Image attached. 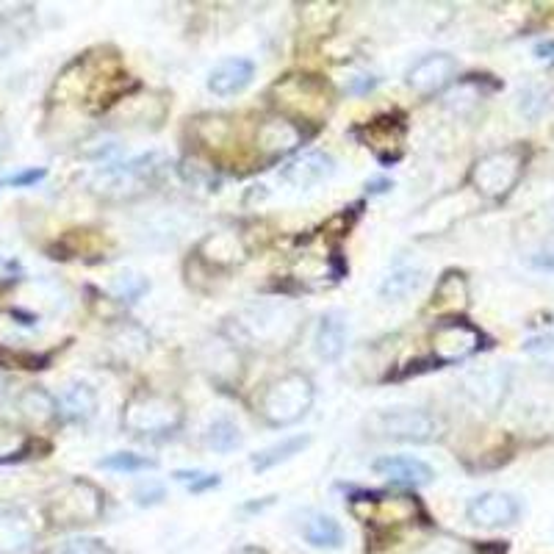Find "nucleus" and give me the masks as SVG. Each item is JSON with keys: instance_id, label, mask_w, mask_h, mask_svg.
<instances>
[{"instance_id": "nucleus-1", "label": "nucleus", "mask_w": 554, "mask_h": 554, "mask_svg": "<svg viewBox=\"0 0 554 554\" xmlns=\"http://www.w3.org/2000/svg\"><path fill=\"white\" fill-rule=\"evenodd\" d=\"M302 311L294 302H253L236 316V330L244 341L280 350L291 347L302 333Z\"/></svg>"}, {"instance_id": "nucleus-2", "label": "nucleus", "mask_w": 554, "mask_h": 554, "mask_svg": "<svg viewBox=\"0 0 554 554\" xmlns=\"http://www.w3.org/2000/svg\"><path fill=\"white\" fill-rule=\"evenodd\" d=\"M314 408V383L302 372H291L277 377L275 383L261 397V416L272 427H289L308 416Z\"/></svg>"}, {"instance_id": "nucleus-3", "label": "nucleus", "mask_w": 554, "mask_h": 554, "mask_svg": "<svg viewBox=\"0 0 554 554\" xmlns=\"http://www.w3.org/2000/svg\"><path fill=\"white\" fill-rule=\"evenodd\" d=\"M183 424V405L169 394L142 391L122 410V427L136 438L175 433Z\"/></svg>"}, {"instance_id": "nucleus-4", "label": "nucleus", "mask_w": 554, "mask_h": 554, "mask_svg": "<svg viewBox=\"0 0 554 554\" xmlns=\"http://www.w3.org/2000/svg\"><path fill=\"white\" fill-rule=\"evenodd\" d=\"M158 172H161V156L147 153V156L125 161V164L103 167L95 175L92 189L106 200H131V197H139L150 183L156 181Z\"/></svg>"}, {"instance_id": "nucleus-5", "label": "nucleus", "mask_w": 554, "mask_h": 554, "mask_svg": "<svg viewBox=\"0 0 554 554\" xmlns=\"http://www.w3.org/2000/svg\"><path fill=\"white\" fill-rule=\"evenodd\" d=\"M106 510V499L97 491L92 482L70 480L61 485L50 499L48 513L53 524L59 527H86L95 524Z\"/></svg>"}, {"instance_id": "nucleus-6", "label": "nucleus", "mask_w": 554, "mask_h": 554, "mask_svg": "<svg viewBox=\"0 0 554 554\" xmlns=\"http://www.w3.org/2000/svg\"><path fill=\"white\" fill-rule=\"evenodd\" d=\"M521 172H524L521 150H496L471 167V186L488 200H502L516 186Z\"/></svg>"}, {"instance_id": "nucleus-7", "label": "nucleus", "mask_w": 554, "mask_h": 554, "mask_svg": "<svg viewBox=\"0 0 554 554\" xmlns=\"http://www.w3.org/2000/svg\"><path fill=\"white\" fill-rule=\"evenodd\" d=\"M377 430L391 438V441H405V444H430L441 435V422L433 413L422 408H394L383 410L377 419Z\"/></svg>"}, {"instance_id": "nucleus-8", "label": "nucleus", "mask_w": 554, "mask_h": 554, "mask_svg": "<svg viewBox=\"0 0 554 554\" xmlns=\"http://www.w3.org/2000/svg\"><path fill=\"white\" fill-rule=\"evenodd\" d=\"M482 347V333L463 319H446L433 333L435 363H458Z\"/></svg>"}, {"instance_id": "nucleus-9", "label": "nucleus", "mask_w": 554, "mask_h": 554, "mask_svg": "<svg viewBox=\"0 0 554 554\" xmlns=\"http://www.w3.org/2000/svg\"><path fill=\"white\" fill-rule=\"evenodd\" d=\"M510 388V374L505 366H482V369H471L466 377L460 380V391L469 399L471 405L482 410H496L507 397Z\"/></svg>"}, {"instance_id": "nucleus-10", "label": "nucleus", "mask_w": 554, "mask_h": 554, "mask_svg": "<svg viewBox=\"0 0 554 554\" xmlns=\"http://www.w3.org/2000/svg\"><path fill=\"white\" fill-rule=\"evenodd\" d=\"M518 499L505 494V491H488V494L474 496L469 502V521L485 530H496V527H507L518 518Z\"/></svg>"}, {"instance_id": "nucleus-11", "label": "nucleus", "mask_w": 554, "mask_h": 554, "mask_svg": "<svg viewBox=\"0 0 554 554\" xmlns=\"http://www.w3.org/2000/svg\"><path fill=\"white\" fill-rule=\"evenodd\" d=\"M458 70V61L449 53H430L422 61H416L408 70V86L416 89L419 95H433L438 89H444L452 75Z\"/></svg>"}, {"instance_id": "nucleus-12", "label": "nucleus", "mask_w": 554, "mask_h": 554, "mask_svg": "<svg viewBox=\"0 0 554 554\" xmlns=\"http://www.w3.org/2000/svg\"><path fill=\"white\" fill-rule=\"evenodd\" d=\"M302 131L297 122H291L289 117H269L261 122L258 136H255V145L264 153L266 158H277L291 153L294 147L302 145Z\"/></svg>"}, {"instance_id": "nucleus-13", "label": "nucleus", "mask_w": 554, "mask_h": 554, "mask_svg": "<svg viewBox=\"0 0 554 554\" xmlns=\"http://www.w3.org/2000/svg\"><path fill=\"white\" fill-rule=\"evenodd\" d=\"M333 172H336V161L327 153H322V150H311V153H302L300 158L289 161L280 175L294 189H311V186H319L322 181H327Z\"/></svg>"}, {"instance_id": "nucleus-14", "label": "nucleus", "mask_w": 554, "mask_h": 554, "mask_svg": "<svg viewBox=\"0 0 554 554\" xmlns=\"http://www.w3.org/2000/svg\"><path fill=\"white\" fill-rule=\"evenodd\" d=\"M347 338H350V325H347V316L330 311L319 319L314 338V350L322 361L333 363L338 361L344 350H347Z\"/></svg>"}, {"instance_id": "nucleus-15", "label": "nucleus", "mask_w": 554, "mask_h": 554, "mask_svg": "<svg viewBox=\"0 0 554 554\" xmlns=\"http://www.w3.org/2000/svg\"><path fill=\"white\" fill-rule=\"evenodd\" d=\"M255 67L247 59H225L208 75V89L219 97H230L244 92L253 81Z\"/></svg>"}, {"instance_id": "nucleus-16", "label": "nucleus", "mask_w": 554, "mask_h": 554, "mask_svg": "<svg viewBox=\"0 0 554 554\" xmlns=\"http://www.w3.org/2000/svg\"><path fill=\"white\" fill-rule=\"evenodd\" d=\"M200 361H203L205 372L211 374L217 383H233L239 377L241 358L230 341H222V338L205 341L203 352H200Z\"/></svg>"}, {"instance_id": "nucleus-17", "label": "nucleus", "mask_w": 554, "mask_h": 554, "mask_svg": "<svg viewBox=\"0 0 554 554\" xmlns=\"http://www.w3.org/2000/svg\"><path fill=\"white\" fill-rule=\"evenodd\" d=\"M374 471L391 482H405V485H427L435 477V471L424 460L405 458V455H388V458L374 460Z\"/></svg>"}, {"instance_id": "nucleus-18", "label": "nucleus", "mask_w": 554, "mask_h": 554, "mask_svg": "<svg viewBox=\"0 0 554 554\" xmlns=\"http://www.w3.org/2000/svg\"><path fill=\"white\" fill-rule=\"evenodd\" d=\"M59 413L67 422H89L97 413V394L89 383H70L61 391V397L56 399Z\"/></svg>"}, {"instance_id": "nucleus-19", "label": "nucleus", "mask_w": 554, "mask_h": 554, "mask_svg": "<svg viewBox=\"0 0 554 554\" xmlns=\"http://www.w3.org/2000/svg\"><path fill=\"white\" fill-rule=\"evenodd\" d=\"M34 543V524L20 510H0V554H20Z\"/></svg>"}, {"instance_id": "nucleus-20", "label": "nucleus", "mask_w": 554, "mask_h": 554, "mask_svg": "<svg viewBox=\"0 0 554 554\" xmlns=\"http://www.w3.org/2000/svg\"><path fill=\"white\" fill-rule=\"evenodd\" d=\"M200 255H203L208 264L214 266H233L244 261V247L236 233H214V236H205L200 244Z\"/></svg>"}, {"instance_id": "nucleus-21", "label": "nucleus", "mask_w": 554, "mask_h": 554, "mask_svg": "<svg viewBox=\"0 0 554 554\" xmlns=\"http://www.w3.org/2000/svg\"><path fill=\"white\" fill-rule=\"evenodd\" d=\"M311 444V435H291V438H283V441H277V444L266 446L261 452H255L253 458H250V466L255 471H269L280 466V463H286L294 455H300L305 446Z\"/></svg>"}, {"instance_id": "nucleus-22", "label": "nucleus", "mask_w": 554, "mask_h": 554, "mask_svg": "<svg viewBox=\"0 0 554 554\" xmlns=\"http://www.w3.org/2000/svg\"><path fill=\"white\" fill-rule=\"evenodd\" d=\"M183 230H186V219L178 211H158L156 217H150L145 222V228L139 230L145 241L158 244V247H167L181 239Z\"/></svg>"}, {"instance_id": "nucleus-23", "label": "nucleus", "mask_w": 554, "mask_h": 554, "mask_svg": "<svg viewBox=\"0 0 554 554\" xmlns=\"http://www.w3.org/2000/svg\"><path fill=\"white\" fill-rule=\"evenodd\" d=\"M424 272L419 266H397L391 275L380 283V297L388 302H399L422 289Z\"/></svg>"}, {"instance_id": "nucleus-24", "label": "nucleus", "mask_w": 554, "mask_h": 554, "mask_svg": "<svg viewBox=\"0 0 554 554\" xmlns=\"http://www.w3.org/2000/svg\"><path fill=\"white\" fill-rule=\"evenodd\" d=\"M302 538L316 549H338L344 541V532L338 527L336 518L325 516V513H314V516L302 521Z\"/></svg>"}, {"instance_id": "nucleus-25", "label": "nucleus", "mask_w": 554, "mask_h": 554, "mask_svg": "<svg viewBox=\"0 0 554 554\" xmlns=\"http://www.w3.org/2000/svg\"><path fill=\"white\" fill-rule=\"evenodd\" d=\"M17 408H20V413L28 422L34 424H48L59 416L56 399L50 397L48 391H42V388H25L20 399H17Z\"/></svg>"}, {"instance_id": "nucleus-26", "label": "nucleus", "mask_w": 554, "mask_h": 554, "mask_svg": "<svg viewBox=\"0 0 554 554\" xmlns=\"http://www.w3.org/2000/svg\"><path fill=\"white\" fill-rule=\"evenodd\" d=\"M205 446L228 455L233 449L241 446V430L239 424L230 422V419H214V422L205 427Z\"/></svg>"}, {"instance_id": "nucleus-27", "label": "nucleus", "mask_w": 554, "mask_h": 554, "mask_svg": "<svg viewBox=\"0 0 554 554\" xmlns=\"http://www.w3.org/2000/svg\"><path fill=\"white\" fill-rule=\"evenodd\" d=\"M435 305H438L441 311H458V308L466 305V280H463V275L449 272V275L438 283V289H435Z\"/></svg>"}, {"instance_id": "nucleus-28", "label": "nucleus", "mask_w": 554, "mask_h": 554, "mask_svg": "<svg viewBox=\"0 0 554 554\" xmlns=\"http://www.w3.org/2000/svg\"><path fill=\"white\" fill-rule=\"evenodd\" d=\"M25 449H28V435L14 424L0 422V463L23 458Z\"/></svg>"}, {"instance_id": "nucleus-29", "label": "nucleus", "mask_w": 554, "mask_h": 554, "mask_svg": "<svg viewBox=\"0 0 554 554\" xmlns=\"http://www.w3.org/2000/svg\"><path fill=\"white\" fill-rule=\"evenodd\" d=\"M366 131H369V139H366V142H369L374 150H377L380 142H383V145H388V147H397V153H399V145H402V133H405V128H402L399 122L374 120L372 125L366 128Z\"/></svg>"}, {"instance_id": "nucleus-30", "label": "nucleus", "mask_w": 554, "mask_h": 554, "mask_svg": "<svg viewBox=\"0 0 554 554\" xmlns=\"http://www.w3.org/2000/svg\"><path fill=\"white\" fill-rule=\"evenodd\" d=\"M97 466L109 471H147L156 469V460L145 458V455H133V452H114L109 458L100 460Z\"/></svg>"}, {"instance_id": "nucleus-31", "label": "nucleus", "mask_w": 554, "mask_h": 554, "mask_svg": "<svg viewBox=\"0 0 554 554\" xmlns=\"http://www.w3.org/2000/svg\"><path fill=\"white\" fill-rule=\"evenodd\" d=\"M34 322H20V314L14 311H0V344L3 347H14L25 338V330Z\"/></svg>"}, {"instance_id": "nucleus-32", "label": "nucleus", "mask_w": 554, "mask_h": 554, "mask_svg": "<svg viewBox=\"0 0 554 554\" xmlns=\"http://www.w3.org/2000/svg\"><path fill=\"white\" fill-rule=\"evenodd\" d=\"M111 291H114L120 300L133 302L136 297H142L147 291V280L145 277L133 275V272H122V275H117L111 280Z\"/></svg>"}, {"instance_id": "nucleus-33", "label": "nucleus", "mask_w": 554, "mask_h": 554, "mask_svg": "<svg viewBox=\"0 0 554 554\" xmlns=\"http://www.w3.org/2000/svg\"><path fill=\"white\" fill-rule=\"evenodd\" d=\"M25 28H20V25L14 23V20H3L0 23V59H6L9 53H14V50L20 48L25 42Z\"/></svg>"}, {"instance_id": "nucleus-34", "label": "nucleus", "mask_w": 554, "mask_h": 554, "mask_svg": "<svg viewBox=\"0 0 554 554\" xmlns=\"http://www.w3.org/2000/svg\"><path fill=\"white\" fill-rule=\"evenodd\" d=\"M175 480L186 482L189 491L200 494L205 488H217L219 474H208V471H175Z\"/></svg>"}, {"instance_id": "nucleus-35", "label": "nucleus", "mask_w": 554, "mask_h": 554, "mask_svg": "<svg viewBox=\"0 0 554 554\" xmlns=\"http://www.w3.org/2000/svg\"><path fill=\"white\" fill-rule=\"evenodd\" d=\"M543 109H546V92H543V89L532 86V89H524V92H521V111H524L527 117H538Z\"/></svg>"}, {"instance_id": "nucleus-36", "label": "nucleus", "mask_w": 554, "mask_h": 554, "mask_svg": "<svg viewBox=\"0 0 554 554\" xmlns=\"http://www.w3.org/2000/svg\"><path fill=\"white\" fill-rule=\"evenodd\" d=\"M61 554H117L114 549H109L106 543L92 541V538H81V541H73L64 546Z\"/></svg>"}, {"instance_id": "nucleus-37", "label": "nucleus", "mask_w": 554, "mask_h": 554, "mask_svg": "<svg viewBox=\"0 0 554 554\" xmlns=\"http://www.w3.org/2000/svg\"><path fill=\"white\" fill-rule=\"evenodd\" d=\"M161 499H164V488L158 482H145V485L136 488V502L139 505H156Z\"/></svg>"}, {"instance_id": "nucleus-38", "label": "nucleus", "mask_w": 554, "mask_h": 554, "mask_svg": "<svg viewBox=\"0 0 554 554\" xmlns=\"http://www.w3.org/2000/svg\"><path fill=\"white\" fill-rule=\"evenodd\" d=\"M374 84H377V78H372V75L366 73H358L347 81V92H352V95H366L369 89H374Z\"/></svg>"}, {"instance_id": "nucleus-39", "label": "nucleus", "mask_w": 554, "mask_h": 554, "mask_svg": "<svg viewBox=\"0 0 554 554\" xmlns=\"http://www.w3.org/2000/svg\"><path fill=\"white\" fill-rule=\"evenodd\" d=\"M527 352L532 355H552L554 352V336H535L527 341Z\"/></svg>"}, {"instance_id": "nucleus-40", "label": "nucleus", "mask_w": 554, "mask_h": 554, "mask_svg": "<svg viewBox=\"0 0 554 554\" xmlns=\"http://www.w3.org/2000/svg\"><path fill=\"white\" fill-rule=\"evenodd\" d=\"M45 178V172L42 169H31V172H20V175H14V178H6V186H31V183H37Z\"/></svg>"}, {"instance_id": "nucleus-41", "label": "nucleus", "mask_w": 554, "mask_h": 554, "mask_svg": "<svg viewBox=\"0 0 554 554\" xmlns=\"http://www.w3.org/2000/svg\"><path fill=\"white\" fill-rule=\"evenodd\" d=\"M532 266H538V269H549L554 272V253H538L530 258Z\"/></svg>"}, {"instance_id": "nucleus-42", "label": "nucleus", "mask_w": 554, "mask_h": 554, "mask_svg": "<svg viewBox=\"0 0 554 554\" xmlns=\"http://www.w3.org/2000/svg\"><path fill=\"white\" fill-rule=\"evenodd\" d=\"M424 554H460V549L449 546V543H433V546H430Z\"/></svg>"}, {"instance_id": "nucleus-43", "label": "nucleus", "mask_w": 554, "mask_h": 554, "mask_svg": "<svg viewBox=\"0 0 554 554\" xmlns=\"http://www.w3.org/2000/svg\"><path fill=\"white\" fill-rule=\"evenodd\" d=\"M6 153H9V136H6V131L0 128V161L6 158Z\"/></svg>"}, {"instance_id": "nucleus-44", "label": "nucleus", "mask_w": 554, "mask_h": 554, "mask_svg": "<svg viewBox=\"0 0 554 554\" xmlns=\"http://www.w3.org/2000/svg\"><path fill=\"white\" fill-rule=\"evenodd\" d=\"M366 189H372V192H386V189H391V183H388V181H372V183H366Z\"/></svg>"}, {"instance_id": "nucleus-45", "label": "nucleus", "mask_w": 554, "mask_h": 554, "mask_svg": "<svg viewBox=\"0 0 554 554\" xmlns=\"http://www.w3.org/2000/svg\"><path fill=\"white\" fill-rule=\"evenodd\" d=\"M233 554H264V552H261V549H250V546H247V549H239V552H233Z\"/></svg>"}, {"instance_id": "nucleus-46", "label": "nucleus", "mask_w": 554, "mask_h": 554, "mask_svg": "<svg viewBox=\"0 0 554 554\" xmlns=\"http://www.w3.org/2000/svg\"><path fill=\"white\" fill-rule=\"evenodd\" d=\"M3 391H6V377L0 374V397H3Z\"/></svg>"}, {"instance_id": "nucleus-47", "label": "nucleus", "mask_w": 554, "mask_h": 554, "mask_svg": "<svg viewBox=\"0 0 554 554\" xmlns=\"http://www.w3.org/2000/svg\"><path fill=\"white\" fill-rule=\"evenodd\" d=\"M0 186H6V183H3V181H0Z\"/></svg>"}]
</instances>
